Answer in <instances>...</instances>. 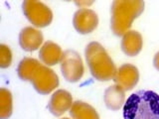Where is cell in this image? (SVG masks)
Returning <instances> with one entry per match:
<instances>
[{
  "instance_id": "obj_1",
  "label": "cell",
  "mask_w": 159,
  "mask_h": 119,
  "mask_svg": "<svg viewBox=\"0 0 159 119\" xmlns=\"http://www.w3.org/2000/svg\"><path fill=\"white\" fill-rule=\"evenodd\" d=\"M17 73L22 81L31 82L34 88L41 94H48L59 86L57 73L33 58L22 59L18 64Z\"/></svg>"
},
{
  "instance_id": "obj_2",
  "label": "cell",
  "mask_w": 159,
  "mask_h": 119,
  "mask_svg": "<svg viewBox=\"0 0 159 119\" xmlns=\"http://www.w3.org/2000/svg\"><path fill=\"white\" fill-rule=\"evenodd\" d=\"M124 119H159V95L151 90H138L123 105Z\"/></svg>"
},
{
  "instance_id": "obj_3",
  "label": "cell",
  "mask_w": 159,
  "mask_h": 119,
  "mask_svg": "<svg viewBox=\"0 0 159 119\" xmlns=\"http://www.w3.org/2000/svg\"><path fill=\"white\" fill-rule=\"evenodd\" d=\"M141 0H116L111 8V28L116 36L125 35L136 19L144 10Z\"/></svg>"
},
{
  "instance_id": "obj_4",
  "label": "cell",
  "mask_w": 159,
  "mask_h": 119,
  "mask_svg": "<svg viewBox=\"0 0 159 119\" xmlns=\"http://www.w3.org/2000/svg\"><path fill=\"white\" fill-rule=\"evenodd\" d=\"M84 56L92 76L99 82H108L116 73V64L101 44L92 42L86 47Z\"/></svg>"
},
{
  "instance_id": "obj_5",
  "label": "cell",
  "mask_w": 159,
  "mask_h": 119,
  "mask_svg": "<svg viewBox=\"0 0 159 119\" xmlns=\"http://www.w3.org/2000/svg\"><path fill=\"white\" fill-rule=\"evenodd\" d=\"M22 10L26 18L35 27L43 28L51 24L53 13L46 4L34 0H25L22 3Z\"/></svg>"
},
{
  "instance_id": "obj_6",
  "label": "cell",
  "mask_w": 159,
  "mask_h": 119,
  "mask_svg": "<svg viewBox=\"0 0 159 119\" xmlns=\"http://www.w3.org/2000/svg\"><path fill=\"white\" fill-rule=\"evenodd\" d=\"M61 71L65 79L70 82H77L84 74V64L81 56L76 51L67 50L63 53Z\"/></svg>"
},
{
  "instance_id": "obj_7",
  "label": "cell",
  "mask_w": 159,
  "mask_h": 119,
  "mask_svg": "<svg viewBox=\"0 0 159 119\" xmlns=\"http://www.w3.org/2000/svg\"><path fill=\"white\" fill-rule=\"evenodd\" d=\"M73 24L75 29L80 34H89L98 27V17L93 10L82 8L75 13Z\"/></svg>"
},
{
  "instance_id": "obj_8",
  "label": "cell",
  "mask_w": 159,
  "mask_h": 119,
  "mask_svg": "<svg viewBox=\"0 0 159 119\" xmlns=\"http://www.w3.org/2000/svg\"><path fill=\"white\" fill-rule=\"evenodd\" d=\"M139 73L135 66L130 64H124L119 68L116 76L113 77V81L116 86L121 87L124 91L131 90L138 82Z\"/></svg>"
},
{
  "instance_id": "obj_9",
  "label": "cell",
  "mask_w": 159,
  "mask_h": 119,
  "mask_svg": "<svg viewBox=\"0 0 159 119\" xmlns=\"http://www.w3.org/2000/svg\"><path fill=\"white\" fill-rule=\"evenodd\" d=\"M73 103L71 93L64 89H59L51 96L48 103V109L53 115L61 116L69 109H71Z\"/></svg>"
},
{
  "instance_id": "obj_10",
  "label": "cell",
  "mask_w": 159,
  "mask_h": 119,
  "mask_svg": "<svg viewBox=\"0 0 159 119\" xmlns=\"http://www.w3.org/2000/svg\"><path fill=\"white\" fill-rule=\"evenodd\" d=\"M43 43V34L39 30L26 27L22 29L19 35V44L24 51L33 52L40 48Z\"/></svg>"
},
{
  "instance_id": "obj_11",
  "label": "cell",
  "mask_w": 159,
  "mask_h": 119,
  "mask_svg": "<svg viewBox=\"0 0 159 119\" xmlns=\"http://www.w3.org/2000/svg\"><path fill=\"white\" fill-rule=\"evenodd\" d=\"M142 36L137 31H128L121 40V50L128 57H134L142 49Z\"/></svg>"
},
{
  "instance_id": "obj_12",
  "label": "cell",
  "mask_w": 159,
  "mask_h": 119,
  "mask_svg": "<svg viewBox=\"0 0 159 119\" xmlns=\"http://www.w3.org/2000/svg\"><path fill=\"white\" fill-rule=\"evenodd\" d=\"M40 60L47 66H55L58 63H61L63 57L62 49L59 45L52 41H47L39 52Z\"/></svg>"
},
{
  "instance_id": "obj_13",
  "label": "cell",
  "mask_w": 159,
  "mask_h": 119,
  "mask_svg": "<svg viewBox=\"0 0 159 119\" xmlns=\"http://www.w3.org/2000/svg\"><path fill=\"white\" fill-rule=\"evenodd\" d=\"M103 100L108 109L113 111L119 110L122 105H124V100H125V95H124V90L119 87L118 86H111L106 89L103 95Z\"/></svg>"
},
{
  "instance_id": "obj_14",
  "label": "cell",
  "mask_w": 159,
  "mask_h": 119,
  "mask_svg": "<svg viewBox=\"0 0 159 119\" xmlns=\"http://www.w3.org/2000/svg\"><path fill=\"white\" fill-rule=\"evenodd\" d=\"M70 114L73 119H99L96 109L89 103L80 100L73 103Z\"/></svg>"
},
{
  "instance_id": "obj_15",
  "label": "cell",
  "mask_w": 159,
  "mask_h": 119,
  "mask_svg": "<svg viewBox=\"0 0 159 119\" xmlns=\"http://www.w3.org/2000/svg\"><path fill=\"white\" fill-rule=\"evenodd\" d=\"M12 114V94L8 89H0V119H7Z\"/></svg>"
},
{
  "instance_id": "obj_16",
  "label": "cell",
  "mask_w": 159,
  "mask_h": 119,
  "mask_svg": "<svg viewBox=\"0 0 159 119\" xmlns=\"http://www.w3.org/2000/svg\"><path fill=\"white\" fill-rule=\"evenodd\" d=\"M12 63L11 50L6 45H0V67L2 68H8Z\"/></svg>"
},
{
  "instance_id": "obj_17",
  "label": "cell",
  "mask_w": 159,
  "mask_h": 119,
  "mask_svg": "<svg viewBox=\"0 0 159 119\" xmlns=\"http://www.w3.org/2000/svg\"><path fill=\"white\" fill-rule=\"evenodd\" d=\"M153 64L154 67H155L156 69H158L159 71V52L156 53L155 57H154V60H153Z\"/></svg>"
},
{
  "instance_id": "obj_18",
  "label": "cell",
  "mask_w": 159,
  "mask_h": 119,
  "mask_svg": "<svg viewBox=\"0 0 159 119\" xmlns=\"http://www.w3.org/2000/svg\"><path fill=\"white\" fill-rule=\"evenodd\" d=\"M63 119H69V118H63Z\"/></svg>"
}]
</instances>
